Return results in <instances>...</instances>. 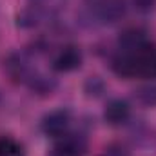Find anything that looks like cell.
<instances>
[{"mask_svg":"<svg viewBox=\"0 0 156 156\" xmlns=\"http://www.w3.org/2000/svg\"><path fill=\"white\" fill-rule=\"evenodd\" d=\"M133 5L140 13H151L156 7V0H133Z\"/></svg>","mask_w":156,"mask_h":156,"instance_id":"obj_14","label":"cell"},{"mask_svg":"<svg viewBox=\"0 0 156 156\" xmlns=\"http://www.w3.org/2000/svg\"><path fill=\"white\" fill-rule=\"evenodd\" d=\"M105 89H107L105 82L100 76H89L83 83V91H85L87 98H100V96H104Z\"/></svg>","mask_w":156,"mask_h":156,"instance_id":"obj_12","label":"cell"},{"mask_svg":"<svg viewBox=\"0 0 156 156\" xmlns=\"http://www.w3.org/2000/svg\"><path fill=\"white\" fill-rule=\"evenodd\" d=\"M147 35L140 27H127L125 31L120 33L118 38V49L120 53H136L144 45H147Z\"/></svg>","mask_w":156,"mask_h":156,"instance_id":"obj_7","label":"cell"},{"mask_svg":"<svg viewBox=\"0 0 156 156\" xmlns=\"http://www.w3.org/2000/svg\"><path fill=\"white\" fill-rule=\"evenodd\" d=\"M82 64V53L75 45H66L62 47L56 56L53 58V69L60 71V73H67V71H75Z\"/></svg>","mask_w":156,"mask_h":156,"instance_id":"obj_6","label":"cell"},{"mask_svg":"<svg viewBox=\"0 0 156 156\" xmlns=\"http://www.w3.org/2000/svg\"><path fill=\"white\" fill-rule=\"evenodd\" d=\"M85 147H87V140H85V136L82 133L66 134L53 147L49 156H82L85 153Z\"/></svg>","mask_w":156,"mask_h":156,"instance_id":"obj_5","label":"cell"},{"mask_svg":"<svg viewBox=\"0 0 156 156\" xmlns=\"http://www.w3.org/2000/svg\"><path fill=\"white\" fill-rule=\"evenodd\" d=\"M0 156H24V147L11 136H0Z\"/></svg>","mask_w":156,"mask_h":156,"instance_id":"obj_13","label":"cell"},{"mask_svg":"<svg viewBox=\"0 0 156 156\" xmlns=\"http://www.w3.org/2000/svg\"><path fill=\"white\" fill-rule=\"evenodd\" d=\"M71 125V113L67 109H56L45 115L42 120V131L47 136L62 138L67 134V129Z\"/></svg>","mask_w":156,"mask_h":156,"instance_id":"obj_4","label":"cell"},{"mask_svg":"<svg viewBox=\"0 0 156 156\" xmlns=\"http://www.w3.org/2000/svg\"><path fill=\"white\" fill-rule=\"evenodd\" d=\"M67 4V0H29V5L38 9L42 15L45 16H53L56 15L60 9H64Z\"/></svg>","mask_w":156,"mask_h":156,"instance_id":"obj_11","label":"cell"},{"mask_svg":"<svg viewBox=\"0 0 156 156\" xmlns=\"http://www.w3.org/2000/svg\"><path fill=\"white\" fill-rule=\"evenodd\" d=\"M4 71H5V75L9 76L11 82H15V83H27L31 75L37 69H33L31 55L27 51H16V53H11L5 58Z\"/></svg>","mask_w":156,"mask_h":156,"instance_id":"obj_2","label":"cell"},{"mask_svg":"<svg viewBox=\"0 0 156 156\" xmlns=\"http://www.w3.org/2000/svg\"><path fill=\"white\" fill-rule=\"evenodd\" d=\"M134 100L144 107H156V83H144L138 89H134Z\"/></svg>","mask_w":156,"mask_h":156,"instance_id":"obj_10","label":"cell"},{"mask_svg":"<svg viewBox=\"0 0 156 156\" xmlns=\"http://www.w3.org/2000/svg\"><path fill=\"white\" fill-rule=\"evenodd\" d=\"M111 69L122 78H156V47L147 44L136 53H118L111 60Z\"/></svg>","mask_w":156,"mask_h":156,"instance_id":"obj_1","label":"cell"},{"mask_svg":"<svg viewBox=\"0 0 156 156\" xmlns=\"http://www.w3.org/2000/svg\"><path fill=\"white\" fill-rule=\"evenodd\" d=\"M91 15L102 24H115L125 15V2L123 0H98L93 4Z\"/></svg>","mask_w":156,"mask_h":156,"instance_id":"obj_3","label":"cell"},{"mask_svg":"<svg viewBox=\"0 0 156 156\" xmlns=\"http://www.w3.org/2000/svg\"><path fill=\"white\" fill-rule=\"evenodd\" d=\"M100 156H129V153H127V149H125L123 145L113 144V145L105 147V151H104Z\"/></svg>","mask_w":156,"mask_h":156,"instance_id":"obj_15","label":"cell"},{"mask_svg":"<svg viewBox=\"0 0 156 156\" xmlns=\"http://www.w3.org/2000/svg\"><path fill=\"white\" fill-rule=\"evenodd\" d=\"M26 85H27L33 93H37L38 96H47V94H51V93L56 89V80L53 76H49V75H44V73L35 71Z\"/></svg>","mask_w":156,"mask_h":156,"instance_id":"obj_9","label":"cell"},{"mask_svg":"<svg viewBox=\"0 0 156 156\" xmlns=\"http://www.w3.org/2000/svg\"><path fill=\"white\" fill-rule=\"evenodd\" d=\"M131 116V109L127 105V102L123 100H111L107 102L105 109H104V118L109 125H122L125 123Z\"/></svg>","mask_w":156,"mask_h":156,"instance_id":"obj_8","label":"cell"}]
</instances>
